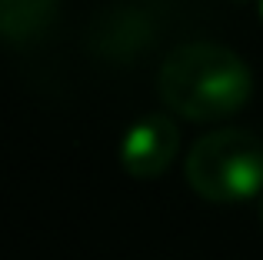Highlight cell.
Segmentation results:
<instances>
[{
  "mask_svg": "<svg viewBox=\"0 0 263 260\" xmlns=\"http://www.w3.org/2000/svg\"><path fill=\"white\" fill-rule=\"evenodd\" d=\"M157 94L193 124L227 120L250 100L253 73L237 50L213 40L180 44L157 67Z\"/></svg>",
  "mask_w": 263,
  "mask_h": 260,
  "instance_id": "obj_1",
  "label": "cell"
},
{
  "mask_svg": "<svg viewBox=\"0 0 263 260\" xmlns=\"http://www.w3.org/2000/svg\"><path fill=\"white\" fill-rule=\"evenodd\" d=\"M193 194L210 203L263 197V140L243 127H220L190 147L183 163Z\"/></svg>",
  "mask_w": 263,
  "mask_h": 260,
  "instance_id": "obj_2",
  "label": "cell"
},
{
  "mask_svg": "<svg viewBox=\"0 0 263 260\" xmlns=\"http://www.w3.org/2000/svg\"><path fill=\"white\" fill-rule=\"evenodd\" d=\"M154 37H157L154 17L140 4L117 0V4H107L90 20L87 47L93 57L107 60V64H130L154 44Z\"/></svg>",
  "mask_w": 263,
  "mask_h": 260,
  "instance_id": "obj_3",
  "label": "cell"
},
{
  "mask_svg": "<svg viewBox=\"0 0 263 260\" xmlns=\"http://www.w3.org/2000/svg\"><path fill=\"white\" fill-rule=\"evenodd\" d=\"M180 130L167 114H143L127 127L120 140V167L137 180H154L174 163Z\"/></svg>",
  "mask_w": 263,
  "mask_h": 260,
  "instance_id": "obj_4",
  "label": "cell"
},
{
  "mask_svg": "<svg viewBox=\"0 0 263 260\" xmlns=\"http://www.w3.org/2000/svg\"><path fill=\"white\" fill-rule=\"evenodd\" d=\"M60 0H0V40L30 44L53 27Z\"/></svg>",
  "mask_w": 263,
  "mask_h": 260,
  "instance_id": "obj_5",
  "label": "cell"
},
{
  "mask_svg": "<svg viewBox=\"0 0 263 260\" xmlns=\"http://www.w3.org/2000/svg\"><path fill=\"white\" fill-rule=\"evenodd\" d=\"M260 217H263V197H260Z\"/></svg>",
  "mask_w": 263,
  "mask_h": 260,
  "instance_id": "obj_6",
  "label": "cell"
},
{
  "mask_svg": "<svg viewBox=\"0 0 263 260\" xmlns=\"http://www.w3.org/2000/svg\"><path fill=\"white\" fill-rule=\"evenodd\" d=\"M260 17H263V0H260Z\"/></svg>",
  "mask_w": 263,
  "mask_h": 260,
  "instance_id": "obj_7",
  "label": "cell"
},
{
  "mask_svg": "<svg viewBox=\"0 0 263 260\" xmlns=\"http://www.w3.org/2000/svg\"><path fill=\"white\" fill-rule=\"evenodd\" d=\"M230 4H243V0H230Z\"/></svg>",
  "mask_w": 263,
  "mask_h": 260,
  "instance_id": "obj_8",
  "label": "cell"
}]
</instances>
